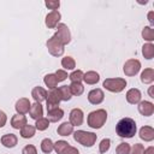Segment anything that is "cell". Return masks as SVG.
I'll return each mask as SVG.
<instances>
[{"mask_svg":"<svg viewBox=\"0 0 154 154\" xmlns=\"http://www.w3.org/2000/svg\"><path fill=\"white\" fill-rule=\"evenodd\" d=\"M137 131V126H136V123L132 118H123L120 119L117 125H116V132L119 137H123V138H131L135 136Z\"/></svg>","mask_w":154,"mask_h":154,"instance_id":"1","label":"cell"},{"mask_svg":"<svg viewBox=\"0 0 154 154\" xmlns=\"http://www.w3.org/2000/svg\"><path fill=\"white\" fill-rule=\"evenodd\" d=\"M106 120H107V112L102 108L90 112L87 118L88 125L93 129H101L105 125Z\"/></svg>","mask_w":154,"mask_h":154,"instance_id":"2","label":"cell"},{"mask_svg":"<svg viewBox=\"0 0 154 154\" xmlns=\"http://www.w3.org/2000/svg\"><path fill=\"white\" fill-rule=\"evenodd\" d=\"M96 138L97 135L94 132H89L84 130H77L73 132V140L84 147H93L96 142Z\"/></svg>","mask_w":154,"mask_h":154,"instance_id":"3","label":"cell"},{"mask_svg":"<svg viewBox=\"0 0 154 154\" xmlns=\"http://www.w3.org/2000/svg\"><path fill=\"white\" fill-rule=\"evenodd\" d=\"M103 88L111 93H120L126 87V81L124 78H106L102 83Z\"/></svg>","mask_w":154,"mask_h":154,"instance_id":"4","label":"cell"},{"mask_svg":"<svg viewBox=\"0 0 154 154\" xmlns=\"http://www.w3.org/2000/svg\"><path fill=\"white\" fill-rule=\"evenodd\" d=\"M46 46H47V49H48L49 54H52L53 57H60V55L64 54V51H65L64 45L54 35L51 38H48Z\"/></svg>","mask_w":154,"mask_h":154,"instance_id":"5","label":"cell"},{"mask_svg":"<svg viewBox=\"0 0 154 154\" xmlns=\"http://www.w3.org/2000/svg\"><path fill=\"white\" fill-rule=\"evenodd\" d=\"M54 36H55L64 46L67 45V43H70V41H71V32H70L67 25L64 24V23H59V24L57 25V31H55Z\"/></svg>","mask_w":154,"mask_h":154,"instance_id":"6","label":"cell"},{"mask_svg":"<svg viewBox=\"0 0 154 154\" xmlns=\"http://www.w3.org/2000/svg\"><path fill=\"white\" fill-rule=\"evenodd\" d=\"M140 70H141V63L137 59L126 60L125 64H124V67H123V71H124L125 76H129V77H132V76L137 75Z\"/></svg>","mask_w":154,"mask_h":154,"instance_id":"7","label":"cell"},{"mask_svg":"<svg viewBox=\"0 0 154 154\" xmlns=\"http://www.w3.org/2000/svg\"><path fill=\"white\" fill-rule=\"evenodd\" d=\"M46 101H47V111L58 108L59 102L61 101V97H60V94H59L58 88L52 89V90L47 94V99H46Z\"/></svg>","mask_w":154,"mask_h":154,"instance_id":"8","label":"cell"},{"mask_svg":"<svg viewBox=\"0 0 154 154\" xmlns=\"http://www.w3.org/2000/svg\"><path fill=\"white\" fill-rule=\"evenodd\" d=\"M103 99H105V94H103L102 89H100V88L91 89L88 93V101L91 105H99L103 101Z\"/></svg>","mask_w":154,"mask_h":154,"instance_id":"9","label":"cell"},{"mask_svg":"<svg viewBox=\"0 0 154 154\" xmlns=\"http://www.w3.org/2000/svg\"><path fill=\"white\" fill-rule=\"evenodd\" d=\"M70 124L72 126H79L83 124V119H84V114H83V111L81 108H73L71 112H70Z\"/></svg>","mask_w":154,"mask_h":154,"instance_id":"10","label":"cell"},{"mask_svg":"<svg viewBox=\"0 0 154 154\" xmlns=\"http://www.w3.org/2000/svg\"><path fill=\"white\" fill-rule=\"evenodd\" d=\"M60 19H61V14H60V12L59 11H52V12H49L47 16H46V25L49 28V29H53V28H55L58 24H59V22H60Z\"/></svg>","mask_w":154,"mask_h":154,"instance_id":"11","label":"cell"},{"mask_svg":"<svg viewBox=\"0 0 154 154\" xmlns=\"http://www.w3.org/2000/svg\"><path fill=\"white\" fill-rule=\"evenodd\" d=\"M137 108H138V112L144 117H149L154 113V103L150 101H146V100L140 101Z\"/></svg>","mask_w":154,"mask_h":154,"instance_id":"12","label":"cell"},{"mask_svg":"<svg viewBox=\"0 0 154 154\" xmlns=\"http://www.w3.org/2000/svg\"><path fill=\"white\" fill-rule=\"evenodd\" d=\"M30 107H31V103H30L29 99H26V97H20L19 100H17L16 106H14V108H16L18 114L28 113L30 111Z\"/></svg>","mask_w":154,"mask_h":154,"instance_id":"13","label":"cell"},{"mask_svg":"<svg viewBox=\"0 0 154 154\" xmlns=\"http://www.w3.org/2000/svg\"><path fill=\"white\" fill-rule=\"evenodd\" d=\"M141 91L137 89V88H132V89H129L128 93H126V101L131 105H136L141 101Z\"/></svg>","mask_w":154,"mask_h":154,"instance_id":"14","label":"cell"},{"mask_svg":"<svg viewBox=\"0 0 154 154\" xmlns=\"http://www.w3.org/2000/svg\"><path fill=\"white\" fill-rule=\"evenodd\" d=\"M47 90L46 89H43L42 87H35L32 90H31V96H32V99L36 101V102H42V101H45L46 99H47Z\"/></svg>","mask_w":154,"mask_h":154,"instance_id":"15","label":"cell"},{"mask_svg":"<svg viewBox=\"0 0 154 154\" xmlns=\"http://www.w3.org/2000/svg\"><path fill=\"white\" fill-rule=\"evenodd\" d=\"M140 138L146 141V142H150L154 140V129L152 126H142L140 129Z\"/></svg>","mask_w":154,"mask_h":154,"instance_id":"16","label":"cell"},{"mask_svg":"<svg viewBox=\"0 0 154 154\" xmlns=\"http://www.w3.org/2000/svg\"><path fill=\"white\" fill-rule=\"evenodd\" d=\"M17 142H18V138L14 134H6V135H2L1 136V143L4 147L6 148H13L17 146Z\"/></svg>","mask_w":154,"mask_h":154,"instance_id":"17","label":"cell"},{"mask_svg":"<svg viewBox=\"0 0 154 154\" xmlns=\"http://www.w3.org/2000/svg\"><path fill=\"white\" fill-rule=\"evenodd\" d=\"M26 124V117L24 114H14L12 118H11V126L13 129H22L24 125Z\"/></svg>","mask_w":154,"mask_h":154,"instance_id":"18","label":"cell"},{"mask_svg":"<svg viewBox=\"0 0 154 154\" xmlns=\"http://www.w3.org/2000/svg\"><path fill=\"white\" fill-rule=\"evenodd\" d=\"M29 113H30V117L32 119H35V120L42 118V116H43V107H42V105L40 102H35L34 105H31Z\"/></svg>","mask_w":154,"mask_h":154,"instance_id":"19","label":"cell"},{"mask_svg":"<svg viewBox=\"0 0 154 154\" xmlns=\"http://www.w3.org/2000/svg\"><path fill=\"white\" fill-rule=\"evenodd\" d=\"M63 117H64V111L61 108H59V107L54 108V109H51V111H47V119L49 122L55 123V122L60 120Z\"/></svg>","mask_w":154,"mask_h":154,"instance_id":"20","label":"cell"},{"mask_svg":"<svg viewBox=\"0 0 154 154\" xmlns=\"http://www.w3.org/2000/svg\"><path fill=\"white\" fill-rule=\"evenodd\" d=\"M83 81L87 84H96L100 81V75L96 71H88L83 73Z\"/></svg>","mask_w":154,"mask_h":154,"instance_id":"21","label":"cell"},{"mask_svg":"<svg viewBox=\"0 0 154 154\" xmlns=\"http://www.w3.org/2000/svg\"><path fill=\"white\" fill-rule=\"evenodd\" d=\"M154 81V70L152 67L144 69L141 73V82L144 84H149Z\"/></svg>","mask_w":154,"mask_h":154,"instance_id":"22","label":"cell"},{"mask_svg":"<svg viewBox=\"0 0 154 154\" xmlns=\"http://www.w3.org/2000/svg\"><path fill=\"white\" fill-rule=\"evenodd\" d=\"M57 132H58V135H60V136H69V135H71V134L73 132V126H72L70 123L64 122L63 124H60V125L58 126Z\"/></svg>","mask_w":154,"mask_h":154,"instance_id":"23","label":"cell"},{"mask_svg":"<svg viewBox=\"0 0 154 154\" xmlns=\"http://www.w3.org/2000/svg\"><path fill=\"white\" fill-rule=\"evenodd\" d=\"M43 82H45V84L49 89H54L58 85V78H57L55 73H48V75H46L45 78H43Z\"/></svg>","mask_w":154,"mask_h":154,"instance_id":"24","label":"cell"},{"mask_svg":"<svg viewBox=\"0 0 154 154\" xmlns=\"http://www.w3.org/2000/svg\"><path fill=\"white\" fill-rule=\"evenodd\" d=\"M35 130L36 128L30 125V124H25L22 129H20V136L23 138H31L35 135Z\"/></svg>","mask_w":154,"mask_h":154,"instance_id":"25","label":"cell"},{"mask_svg":"<svg viewBox=\"0 0 154 154\" xmlns=\"http://www.w3.org/2000/svg\"><path fill=\"white\" fill-rule=\"evenodd\" d=\"M69 88H70L71 94H72V95H76V96L82 95L83 91H84V87H83L82 83H79V82H72V83L69 85Z\"/></svg>","mask_w":154,"mask_h":154,"instance_id":"26","label":"cell"},{"mask_svg":"<svg viewBox=\"0 0 154 154\" xmlns=\"http://www.w3.org/2000/svg\"><path fill=\"white\" fill-rule=\"evenodd\" d=\"M142 54L146 59H152L154 57V45L153 43H146L142 47Z\"/></svg>","mask_w":154,"mask_h":154,"instance_id":"27","label":"cell"},{"mask_svg":"<svg viewBox=\"0 0 154 154\" xmlns=\"http://www.w3.org/2000/svg\"><path fill=\"white\" fill-rule=\"evenodd\" d=\"M58 90H59L61 101H69V100H71L72 94H71V91H70L69 85H61V87L58 88Z\"/></svg>","mask_w":154,"mask_h":154,"instance_id":"28","label":"cell"},{"mask_svg":"<svg viewBox=\"0 0 154 154\" xmlns=\"http://www.w3.org/2000/svg\"><path fill=\"white\" fill-rule=\"evenodd\" d=\"M54 149V143L52 142L51 138H43L41 142V150L46 154H49Z\"/></svg>","mask_w":154,"mask_h":154,"instance_id":"29","label":"cell"},{"mask_svg":"<svg viewBox=\"0 0 154 154\" xmlns=\"http://www.w3.org/2000/svg\"><path fill=\"white\" fill-rule=\"evenodd\" d=\"M61 66L64 69H66V70H73L76 67V61H75V59L72 57L67 55V57L61 59Z\"/></svg>","mask_w":154,"mask_h":154,"instance_id":"30","label":"cell"},{"mask_svg":"<svg viewBox=\"0 0 154 154\" xmlns=\"http://www.w3.org/2000/svg\"><path fill=\"white\" fill-rule=\"evenodd\" d=\"M142 37L148 41L149 43L152 41H154V30L152 29V26H144L142 30Z\"/></svg>","mask_w":154,"mask_h":154,"instance_id":"31","label":"cell"},{"mask_svg":"<svg viewBox=\"0 0 154 154\" xmlns=\"http://www.w3.org/2000/svg\"><path fill=\"white\" fill-rule=\"evenodd\" d=\"M49 126V120L47 118H40L36 120V124H35V128L38 130V131H45L46 129H48Z\"/></svg>","mask_w":154,"mask_h":154,"instance_id":"32","label":"cell"},{"mask_svg":"<svg viewBox=\"0 0 154 154\" xmlns=\"http://www.w3.org/2000/svg\"><path fill=\"white\" fill-rule=\"evenodd\" d=\"M130 149H131V147H130L129 143L122 142V143L118 144V147L116 149V153L117 154H130Z\"/></svg>","mask_w":154,"mask_h":154,"instance_id":"33","label":"cell"},{"mask_svg":"<svg viewBox=\"0 0 154 154\" xmlns=\"http://www.w3.org/2000/svg\"><path fill=\"white\" fill-rule=\"evenodd\" d=\"M69 78H70L71 83H72V82H79V83H81V81H83V71H82V70H76V71H73V72L70 73Z\"/></svg>","mask_w":154,"mask_h":154,"instance_id":"34","label":"cell"},{"mask_svg":"<svg viewBox=\"0 0 154 154\" xmlns=\"http://www.w3.org/2000/svg\"><path fill=\"white\" fill-rule=\"evenodd\" d=\"M69 146V143L66 142V141H64V140H60V141H57L55 143H54V150L58 153V154H61L64 150H65V148Z\"/></svg>","mask_w":154,"mask_h":154,"instance_id":"35","label":"cell"},{"mask_svg":"<svg viewBox=\"0 0 154 154\" xmlns=\"http://www.w3.org/2000/svg\"><path fill=\"white\" fill-rule=\"evenodd\" d=\"M109 147H111V140L109 138H103L99 144V152L101 154H103L109 149Z\"/></svg>","mask_w":154,"mask_h":154,"instance_id":"36","label":"cell"},{"mask_svg":"<svg viewBox=\"0 0 154 154\" xmlns=\"http://www.w3.org/2000/svg\"><path fill=\"white\" fill-rule=\"evenodd\" d=\"M143 152H144V147L141 143H135L130 149V154H143Z\"/></svg>","mask_w":154,"mask_h":154,"instance_id":"37","label":"cell"},{"mask_svg":"<svg viewBox=\"0 0 154 154\" xmlns=\"http://www.w3.org/2000/svg\"><path fill=\"white\" fill-rule=\"evenodd\" d=\"M22 154H37L36 147L32 146V144H28V146H25V147L23 148Z\"/></svg>","mask_w":154,"mask_h":154,"instance_id":"38","label":"cell"},{"mask_svg":"<svg viewBox=\"0 0 154 154\" xmlns=\"http://www.w3.org/2000/svg\"><path fill=\"white\" fill-rule=\"evenodd\" d=\"M45 5H46L48 8L53 10V11H57V10L59 8V6H60V1H52V0H49V1H46Z\"/></svg>","mask_w":154,"mask_h":154,"instance_id":"39","label":"cell"},{"mask_svg":"<svg viewBox=\"0 0 154 154\" xmlns=\"http://www.w3.org/2000/svg\"><path fill=\"white\" fill-rule=\"evenodd\" d=\"M55 76L58 78V82H63V81H65L67 78V72L65 70H58L55 72Z\"/></svg>","mask_w":154,"mask_h":154,"instance_id":"40","label":"cell"},{"mask_svg":"<svg viewBox=\"0 0 154 154\" xmlns=\"http://www.w3.org/2000/svg\"><path fill=\"white\" fill-rule=\"evenodd\" d=\"M61 154H79V152H78V149H77V148H75V147H72V146H70V144H69Z\"/></svg>","mask_w":154,"mask_h":154,"instance_id":"41","label":"cell"},{"mask_svg":"<svg viewBox=\"0 0 154 154\" xmlns=\"http://www.w3.org/2000/svg\"><path fill=\"white\" fill-rule=\"evenodd\" d=\"M6 122H7V116H6V113L0 109V128L5 126Z\"/></svg>","mask_w":154,"mask_h":154,"instance_id":"42","label":"cell"},{"mask_svg":"<svg viewBox=\"0 0 154 154\" xmlns=\"http://www.w3.org/2000/svg\"><path fill=\"white\" fill-rule=\"evenodd\" d=\"M143 154H154V147H153V146H150V147H148L147 149H144V152H143Z\"/></svg>","mask_w":154,"mask_h":154,"instance_id":"43","label":"cell"},{"mask_svg":"<svg viewBox=\"0 0 154 154\" xmlns=\"http://www.w3.org/2000/svg\"><path fill=\"white\" fill-rule=\"evenodd\" d=\"M148 20L150 22V24H154V12L153 11H150L148 13Z\"/></svg>","mask_w":154,"mask_h":154,"instance_id":"44","label":"cell"},{"mask_svg":"<svg viewBox=\"0 0 154 154\" xmlns=\"http://www.w3.org/2000/svg\"><path fill=\"white\" fill-rule=\"evenodd\" d=\"M148 93H149V96H150V97H154V94H153V87H149Z\"/></svg>","mask_w":154,"mask_h":154,"instance_id":"45","label":"cell"}]
</instances>
